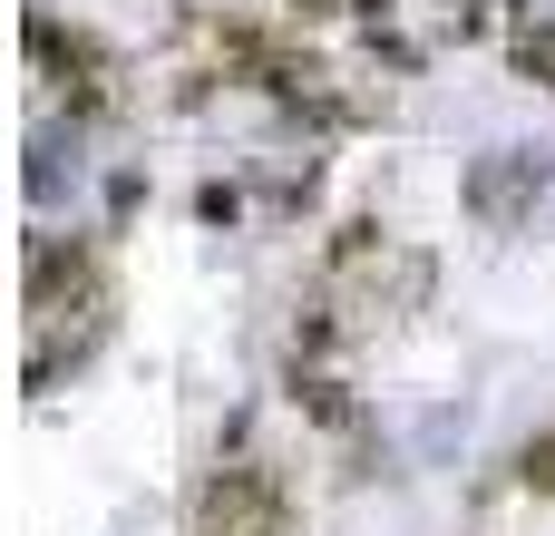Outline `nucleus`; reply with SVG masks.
<instances>
[{"label": "nucleus", "instance_id": "nucleus-1", "mask_svg": "<svg viewBox=\"0 0 555 536\" xmlns=\"http://www.w3.org/2000/svg\"><path fill=\"white\" fill-rule=\"evenodd\" d=\"M546 176H555L546 146H488V156L468 166V186H459V195H468V215H478V225H498V234H507V225H527V215H537Z\"/></svg>", "mask_w": 555, "mask_h": 536}, {"label": "nucleus", "instance_id": "nucleus-2", "mask_svg": "<svg viewBox=\"0 0 555 536\" xmlns=\"http://www.w3.org/2000/svg\"><path fill=\"white\" fill-rule=\"evenodd\" d=\"M59 283H88V244H59V234H29V312H39V322L59 312Z\"/></svg>", "mask_w": 555, "mask_h": 536}, {"label": "nucleus", "instance_id": "nucleus-3", "mask_svg": "<svg viewBox=\"0 0 555 536\" xmlns=\"http://www.w3.org/2000/svg\"><path fill=\"white\" fill-rule=\"evenodd\" d=\"M293 410H302V420H322V430H341V439H361V430H371V410H361L341 381L302 371V361H293Z\"/></svg>", "mask_w": 555, "mask_h": 536}, {"label": "nucleus", "instance_id": "nucleus-4", "mask_svg": "<svg viewBox=\"0 0 555 536\" xmlns=\"http://www.w3.org/2000/svg\"><path fill=\"white\" fill-rule=\"evenodd\" d=\"M380 244H390V234H380V215H351V225L332 234V254H322V264H332V273H351V264H371Z\"/></svg>", "mask_w": 555, "mask_h": 536}, {"label": "nucleus", "instance_id": "nucleus-5", "mask_svg": "<svg viewBox=\"0 0 555 536\" xmlns=\"http://www.w3.org/2000/svg\"><path fill=\"white\" fill-rule=\"evenodd\" d=\"M517 478H527V488H546V498H555V430H546V439H527V449H517Z\"/></svg>", "mask_w": 555, "mask_h": 536}, {"label": "nucleus", "instance_id": "nucleus-6", "mask_svg": "<svg viewBox=\"0 0 555 536\" xmlns=\"http://www.w3.org/2000/svg\"><path fill=\"white\" fill-rule=\"evenodd\" d=\"M195 215H205V225H234V215H244V195H234V186H205V195H195Z\"/></svg>", "mask_w": 555, "mask_h": 536}, {"label": "nucleus", "instance_id": "nucleus-7", "mask_svg": "<svg viewBox=\"0 0 555 536\" xmlns=\"http://www.w3.org/2000/svg\"><path fill=\"white\" fill-rule=\"evenodd\" d=\"M439 10H449L459 29H478V10H488V0H439Z\"/></svg>", "mask_w": 555, "mask_h": 536}, {"label": "nucleus", "instance_id": "nucleus-8", "mask_svg": "<svg viewBox=\"0 0 555 536\" xmlns=\"http://www.w3.org/2000/svg\"><path fill=\"white\" fill-rule=\"evenodd\" d=\"M332 10H351V0H293V20H332Z\"/></svg>", "mask_w": 555, "mask_h": 536}]
</instances>
